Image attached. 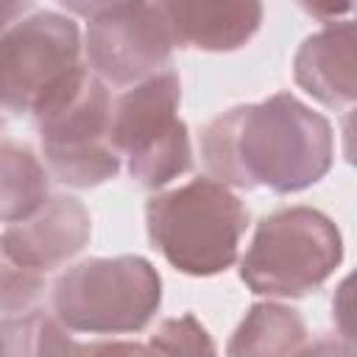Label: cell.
Returning a JSON list of instances; mask_svg holds the SVG:
<instances>
[{
    "label": "cell",
    "mask_w": 357,
    "mask_h": 357,
    "mask_svg": "<svg viewBox=\"0 0 357 357\" xmlns=\"http://www.w3.org/2000/svg\"><path fill=\"white\" fill-rule=\"evenodd\" d=\"M201 156L209 178L229 190L265 187L290 195L329 173L335 134L324 114L290 92H276L209 120L201 134Z\"/></svg>",
    "instance_id": "1"
},
{
    "label": "cell",
    "mask_w": 357,
    "mask_h": 357,
    "mask_svg": "<svg viewBox=\"0 0 357 357\" xmlns=\"http://www.w3.org/2000/svg\"><path fill=\"white\" fill-rule=\"evenodd\" d=\"M153 248L187 276H215L234 265L248 226L245 204L209 176L151 195L145 206Z\"/></svg>",
    "instance_id": "2"
},
{
    "label": "cell",
    "mask_w": 357,
    "mask_h": 357,
    "mask_svg": "<svg viewBox=\"0 0 357 357\" xmlns=\"http://www.w3.org/2000/svg\"><path fill=\"white\" fill-rule=\"evenodd\" d=\"M112 95L106 84L78 64L33 109L45 165L67 187H98L120 173V156L109 142Z\"/></svg>",
    "instance_id": "3"
},
{
    "label": "cell",
    "mask_w": 357,
    "mask_h": 357,
    "mask_svg": "<svg viewBox=\"0 0 357 357\" xmlns=\"http://www.w3.org/2000/svg\"><path fill=\"white\" fill-rule=\"evenodd\" d=\"M343 259L337 226L312 206L265 215L240 262V279L257 296L298 298L321 287Z\"/></svg>",
    "instance_id": "4"
},
{
    "label": "cell",
    "mask_w": 357,
    "mask_h": 357,
    "mask_svg": "<svg viewBox=\"0 0 357 357\" xmlns=\"http://www.w3.org/2000/svg\"><path fill=\"white\" fill-rule=\"evenodd\" d=\"M162 304V279L145 257H92L53 284V310L64 329L126 335L145 329Z\"/></svg>",
    "instance_id": "5"
},
{
    "label": "cell",
    "mask_w": 357,
    "mask_h": 357,
    "mask_svg": "<svg viewBox=\"0 0 357 357\" xmlns=\"http://www.w3.org/2000/svg\"><path fill=\"white\" fill-rule=\"evenodd\" d=\"M181 81L162 70L112 100L109 142L128 159V173L148 190H162L192 167V148L178 117Z\"/></svg>",
    "instance_id": "6"
},
{
    "label": "cell",
    "mask_w": 357,
    "mask_h": 357,
    "mask_svg": "<svg viewBox=\"0 0 357 357\" xmlns=\"http://www.w3.org/2000/svg\"><path fill=\"white\" fill-rule=\"evenodd\" d=\"M78 64L75 20L53 8H31L0 36V109L33 114L42 98Z\"/></svg>",
    "instance_id": "7"
},
{
    "label": "cell",
    "mask_w": 357,
    "mask_h": 357,
    "mask_svg": "<svg viewBox=\"0 0 357 357\" xmlns=\"http://www.w3.org/2000/svg\"><path fill=\"white\" fill-rule=\"evenodd\" d=\"M86 17V67L114 86H134L162 73L173 39L159 3H67Z\"/></svg>",
    "instance_id": "8"
},
{
    "label": "cell",
    "mask_w": 357,
    "mask_h": 357,
    "mask_svg": "<svg viewBox=\"0 0 357 357\" xmlns=\"http://www.w3.org/2000/svg\"><path fill=\"white\" fill-rule=\"evenodd\" d=\"M89 234L92 220L86 206L78 198L53 195L31 218L6 226L0 240L17 265L45 273L73 259L89 243Z\"/></svg>",
    "instance_id": "9"
},
{
    "label": "cell",
    "mask_w": 357,
    "mask_h": 357,
    "mask_svg": "<svg viewBox=\"0 0 357 357\" xmlns=\"http://www.w3.org/2000/svg\"><path fill=\"white\" fill-rule=\"evenodd\" d=\"M173 47L229 53L243 47L262 22V3L254 0H167L159 3Z\"/></svg>",
    "instance_id": "10"
},
{
    "label": "cell",
    "mask_w": 357,
    "mask_h": 357,
    "mask_svg": "<svg viewBox=\"0 0 357 357\" xmlns=\"http://www.w3.org/2000/svg\"><path fill=\"white\" fill-rule=\"evenodd\" d=\"M296 84L329 109H349L357 98V45L354 25L329 22L307 36L293 59Z\"/></svg>",
    "instance_id": "11"
},
{
    "label": "cell",
    "mask_w": 357,
    "mask_h": 357,
    "mask_svg": "<svg viewBox=\"0 0 357 357\" xmlns=\"http://www.w3.org/2000/svg\"><path fill=\"white\" fill-rule=\"evenodd\" d=\"M307 340V326L293 307L262 301L254 304L234 329L229 357H296Z\"/></svg>",
    "instance_id": "12"
},
{
    "label": "cell",
    "mask_w": 357,
    "mask_h": 357,
    "mask_svg": "<svg viewBox=\"0 0 357 357\" xmlns=\"http://www.w3.org/2000/svg\"><path fill=\"white\" fill-rule=\"evenodd\" d=\"M47 201L42 162L17 142H0V223H20Z\"/></svg>",
    "instance_id": "13"
},
{
    "label": "cell",
    "mask_w": 357,
    "mask_h": 357,
    "mask_svg": "<svg viewBox=\"0 0 357 357\" xmlns=\"http://www.w3.org/2000/svg\"><path fill=\"white\" fill-rule=\"evenodd\" d=\"M73 343L59 318L42 310L0 318V357H70Z\"/></svg>",
    "instance_id": "14"
},
{
    "label": "cell",
    "mask_w": 357,
    "mask_h": 357,
    "mask_svg": "<svg viewBox=\"0 0 357 357\" xmlns=\"http://www.w3.org/2000/svg\"><path fill=\"white\" fill-rule=\"evenodd\" d=\"M148 349L156 357H218L212 335L190 312L165 318L148 337Z\"/></svg>",
    "instance_id": "15"
},
{
    "label": "cell",
    "mask_w": 357,
    "mask_h": 357,
    "mask_svg": "<svg viewBox=\"0 0 357 357\" xmlns=\"http://www.w3.org/2000/svg\"><path fill=\"white\" fill-rule=\"evenodd\" d=\"M42 287H45L42 273H33L17 265L6 254L3 240H0V312H22L39 298Z\"/></svg>",
    "instance_id": "16"
},
{
    "label": "cell",
    "mask_w": 357,
    "mask_h": 357,
    "mask_svg": "<svg viewBox=\"0 0 357 357\" xmlns=\"http://www.w3.org/2000/svg\"><path fill=\"white\" fill-rule=\"evenodd\" d=\"M70 357H156L148 343L137 340H92V343H73Z\"/></svg>",
    "instance_id": "17"
},
{
    "label": "cell",
    "mask_w": 357,
    "mask_h": 357,
    "mask_svg": "<svg viewBox=\"0 0 357 357\" xmlns=\"http://www.w3.org/2000/svg\"><path fill=\"white\" fill-rule=\"evenodd\" d=\"M296 357H354V351H351V343L349 340L318 337L312 346H301L296 351Z\"/></svg>",
    "instance_id": "18"
},
{
    "label": "cell",
    "mask_w": 357,
    "mask_h": 357,
    "mask_svg": "<svg viewBox=\"0 0 357 357\" xmlns=\"http://www.w3.org/2000/svg\"><path fill=\"white\" fill-rule=\"evenodd\" d=\"M33 6L31 3H20V0H0V36L8 25H14L20 17H25Z\"/></svg>",
    "instance_id": "19"
},
{
    "label": "cell",
    "mask_w": 357,
    "mask_h": 357,
    "mask_svg": "<svg viewBox=\"0 0 357 357\" xmlns=\"http://www.w3.org/2000/svg\"><path fill=\"white\" fill-rule=\"evenodd\" d=\"M0 131H3V120H0Z\"/></svg>",
    "instance_id": "20"
}]
</instances>
